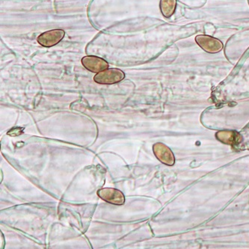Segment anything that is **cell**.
Listing matches in <instances>:
<instances>
[{"instance_id":"6da1fadb","label":"cell","mask_w":249,"mask_h":249,"mask_svg":"<svg viewBox=\"0 0 249 249\" xmlns=\"http://www.w3.org/2000/svg\"><path fill=\"white\" fill-rule=\"evenodd\" d=\"M124 77V73L122 70L111 68L97 73L94 77V80L99 84L112 85L122 81Z\"/></svg>"},{"instance_id":"7a4b0ae2","label":"cell","mask_w":249,"mask_h":249,"mask_svg":"<svg viewBox=\"0 0 249 249\" xmlns=\"http://www.w3.org/2000/svg\"><path fill=\"white\" fill-rule=\"evenodd\" d=\"M196 41L199 47L209 53H217L222 51L223 44L218 39L206 35L196 36Z\"/></svg>"},{"instance_id":"3957f363","label":"cell","mask_w":249,"mask_h":249,"mask_svg":"<svg viewBox=\"0 0 249 249\" xmlns=\"http://www.w3.org/2000/svg\"><path fill=\"white\" fill-rule=\"evenodd\" d=\"M63 29H53L40 35L37 41L44 47H51L60 42L65 37Z\"/></svg>"},{"instance_id":"277c9868","label":"cell","mask_w":249,"mask_h":249,"mask_svg":"<svg viewBox=\"0 0 249 249\" xmlns=\"http://www.w3.org/2000/svg\"><path fill=\"white\" fill-rule=\"evenodd\" d=\"M97 196L104 201L114 205H123L125 202L123 193L113 188H104L100 189L97 192Z\"/></svg>"},{"instance_id":"5b68a950","label":"cell","mask_w":249,"mask_h":249,"mask_svg":"<svg viewBox=\"0 0 249 249\" xmlns=\"http://www.w3.org/2000/svg\"><path fill=\"white\" fill-rule=\"evenodd\" d=\"M82 64L88 71L93 73H100L104 70L108 69V64L107 61L92 55L83 57Z\"/></svg>"},{"instance_id":"8992f818","label":"cell","mask_w":249,"mask_h":249,"mask_svg":"<svg viewBox=\"0 0 249 249\" xmlns=\"http://www.w3.org/2000/svg\"><path fill=\"white\" fill-rule=\"evenodd\" d=\"M153 151L159 160L165 165H172L175 163V157L169 147L162 143H157L153 146Z\"/></svg>"},{"instance_id":"52a82bcc","label":"cell","mask_w":249,"mask_h":249,"mask_svg":"<svg viewBox=\"0 0 249 249\" xmlns=\"http://www.w3.org/2000/svg\"><path fill=\"white\" fill-rule=\"evenodd\" d=\"M217 139L222 142L228 144H235L240 142L241 136L234 131H221L216 133Z\"/></svg>"},{"instance_id":"ba28073f","label":"cell","mask_w":249,"mask_h":249,"mask_svg":"<svg viewBox=\"0 0 249 249\" xmlns=\"http://www.w3.org/2000/svg\"><path fill=\"white\" fill-rule=\"evenodd\" d=\"M160 7L161 12L165 18H171L176 10L177 0H160Z\"/></svg>"},{"instance_id":"9c48e42d","label":"cell","mask_w":249,"mask_h":249,"mask_svg":"<svg viewBox=\"0 0 249 249\" xmlns=\"http://www.w3.org/2000/svg\"><path fill=\"white\" fill-rule=\"evenodd\" d=\"M23 128L18 127L14 128L12 130H10L8 133V135L11 136H17L23 133Z\"/></svg>"}]
</instances>
